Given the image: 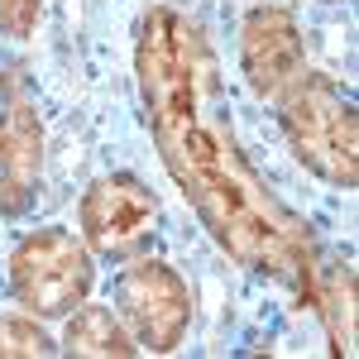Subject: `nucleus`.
<instances>
[{
    "label": "nucleus",
    "instance_id": "obj_1",
    "mask_svg": "<svg viewBox=\"0 0 359 359\" xmlns=\"http://www.w3.org/2000/svg\"><path fill=\"white\" fill-rule=\"evenodd\" d=\"M135 67L163 168L196 206L211 240L245 269L311 297L316 254L306 225L259 182L230 130L206 111L221 96V82L201 29L172 5H154L139 29Z\"/></svg>",
    "mask_w": 359,
    "mask_h": 359
},
{
    "label": "nucleus",
    "instance_id": "obj_2",
    "mask_svg": "<svg viewBox=\"0 0 359 359\" xmlns=\"http://www.w3.org/2000/svg\"><path fill=\"white\" fill-rule=\"evenodd\" d=\"M283 135L292 144L297 163L311 168L316 177H326L335 187H355L359 182V120L355 101L321 72H297L292 82L273 96Z\"/></svg>",
    "mask_w": 359,
    "mask_h": 359
},
{
    "label": "nucleus",
    "instance_id": "obj_3",
    "mask_svg": "<svg viewBox=\"0 0 359 359\" xmlns=\"http://www.w3.org/2000/svg\"><path fill=\"white\" fill-rule=\"evenodd\" d=\"M91 254L67 230H34L10 254V287L15 302L34 316H67L91 292Z\"/></svg>",
    "mask_w": 359,
    "mask_h": 359
},
{
    "label": "nucleus",
    "instance_id": "obj_4",
    "mask_svg": "<svg viewBox=\"0 0 359 359\" xmlns=\"http://www.w3.org/2000/svg\"><path fill=\"white\" fill-rule=\"evenodd\" d=\"M115 302L125 311L130 331L144 350L168 355L182 345V335L192 326V292L187 283L168 269L163 259H139L115 278Z\"/></svg>",
    "mask_w": 359,
    "mask_h": 359
},
{
    "label": "nucleus",
    "instance_id": "obj_5",
    "mask_svg": "<svg viewBox=\"0 0 359 359\" xmlns=\"http://www.w3.org/2000/svg\"><path fill=\"white\" fill-rule=\"evenodd\" d=\"M154 221H158V196L130 172H106L82 196V235L106 259L135 254L154 235Z\"/></svg>",
    "mask_w": 359,
    "mask_h": 359
},
{
    "label": "nucleus",
    "instance_id": "obj_6",
    "mask_svg": "<svg viewBox=\"0 0 359 359\" xmlns=\"http://www.w3.org/2000/svg\"><path fill=\"white\" fill-rule=\"evenodd\" d=\"M240 67H245L254 96L273 101L283 86L302 72V29L287 5H259L240 25Z\"/></svg>",
    "mask_w": 359,
    "mask_h": 359
},
{
    "label": "nucleus",
    "instance_id": "obj_7",
    "mask_svg": "<svg viewBox=\"0 0 359 359\" xmlns=\"http://www.w3.org/2000/svg\"><path fill=\"white\" fill-rule=\"evenodd\" d=\"M43 172V125L29 101L0 115V216H25Z\"/></svg>",
    "mask_w": 359,
    "mask_h": 359
},
{
    "label": "nucleus",
    "instance_id": "obj_8",
    "mask_svg": "<svg viewBox=\"0 0 359 359\" xmlns=\"http://www.w3.org/2000/svg\"><path fill=\"white\" fill-rule=\"evenodd\" d=\"M311 302L321 306V321L331 331V345L340 355H355V273L345 264L316 269V278H311Z\"/></svg>",
    "mask_w": 359,
    "mask_h": 359
},
{
    "label": "nucleus",
    "instance_id": "obj_9",
    "mask_svg": "<svg viewBox=\"0 0 359 359\" xmlns=\"http://www.w3.org/2000/svg\"><path fill=\"white\" fill-rule=\"evenodd\" d=\"M62 345L82 359H130L139 350V345H130V335L115 321L111 306H77V316L62 331Z\"/></svg>",
    "mask_w": 359,
    "mask_h": 359
},
{
    "label": "nucleus",
    "instance_id": "obj_10",
    "mask_svg": "<svg viewBox=\"0 0 359 359\" xmlns=\"http://www.w3.org/2000/svg\"><path fill=\"white\" fill-rule=\"evenodd\" d=\"M53 355V340L29 316H0V359H43Z\"/></svg>",
    "mask_w": 359,
    "mask_h": 359
},
{
    "label": "nucleus",
    "instance_id": "obj_11",
    "mask_svg": "<svg viewBox=\"0 0 359 359\" xmlns=\"http://www.w3.org/2000/svg\"><path fill=\"white\" fill-rule=\"evenodd\" d=\"M43 15V0H0V29L10 39H29Z\"/></svg>",
    "mask_w": 359,
    "mask_h": 359
}]
</instances>
